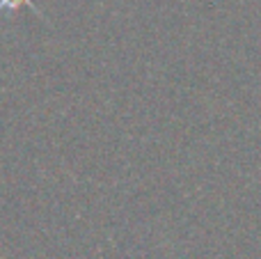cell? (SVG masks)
Listing matches in <instances>:
<instances>
[{
    "instance_id": "1",
    "label": "cell",
    "mask_w": 261,
    "mask_h": 259,
    "mask_svg": "<svg viewBox=\"0 0 261 259\" xmlns=\"http://www.w3.org/2000/svg\"><path fill=\"white\" fill-rule=\"evenodd\" d=\"M21 7H30L32 12L37 14V16H39V18H44V21H46L44 12H41V9L35 5V0H0V14L16 12V9H21Z\"/></svg>"
}]
</instances>
